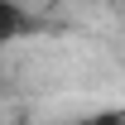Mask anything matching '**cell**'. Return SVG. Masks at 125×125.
I'll use <instances>...</instances> for the list:
<instances>
[{
  "instance_id": "1",
  "label": "cell",
  "mask_w": 125,
  "mask_h": 125,
  "mask_svg": "<svg viewBox=\"0 0 125 125\" xmlns=\"http://www.w3.org/2000/svg\"><path fill=\"white\" fill-rule=\"evenodd\" d=\"M19 34H24V5L19 0H0V48L15 43Z\"/></svg>"
}]
</instances>
